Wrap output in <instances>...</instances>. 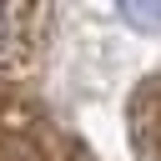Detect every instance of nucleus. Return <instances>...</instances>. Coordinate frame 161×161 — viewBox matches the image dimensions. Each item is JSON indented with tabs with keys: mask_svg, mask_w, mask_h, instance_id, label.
Returning a JSON list of instances; mask_svg holds the SVG:
<instances>
[{
	"mask_svg": "<svg viewBox=\"0 0 161 161\" xmlns=\"http://www.w3.org/2000/svg\"><path fill=\"white\" fill-rule=\"evenodd\" d=\"M116 10L136 30H161V0H116Z\"/></svg>",
	"mask_w": 161,
	"mask_h": 161,
	"instance_id": "nucleus-1",
	"label": "nucleus"
},
{
	"mask_svg": "<svg viewBox=\"0 0 161 161\" xmlns=\"http://www.w3.org/2000/svg\"><path fill=\"white\" fill-rule=\"evenodd\" d=\"M5 30H10V15H5V0H0V45H5Z\"/></svg>",
	"mask_w": 161,
	"mask_h": 161,
	"instance_id": "nucleus-2",
	"label": "nucleus"
}]
</instances>
